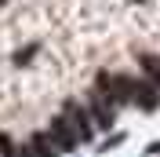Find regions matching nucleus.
Masks as SVG:
<instances>
[{
	"mask_svg": "<svg viewBox=\"0 0 160 157\" xmlns=\"http://www.w3.org/2000/svg\"><path fill=\"white\" fill-rule=\"evenodd\" d=\"M88 113H91V121H95V124L109 128L113 117H117V102H113L102 88H91V91H88Z\"/></svg>",
	"mask_w": 160,
	"mask_h": 157,
	"instance_id": "1",
	"label": "nucleus"
},
{
	"mask_svg": "<svg viewBox=\"0 0 160 157\" xmlns=\"http://www.w3.org/2000/svg\"><path fill=\"white\" fill-rule=\"evenodd\" d=\"M62 117L69 121V128H73V135H77L80 143H88V139L95 135V121H91L88 106H80L77 99H73V102H66V113H62Z\"/></svg>",
	"mask_w": 160,
	"mask_h": 157,
	"instance_id": "2",
	"label": "nucleus"
},
{
	"mask_svg": "<svg viewBox=\"0 0 160 157\" xmlns=\"http://www.w3.org/2000/svg\"><path fill=\"white\" fill-rule=\"evenodd\" d=\"M95 88H102L117 106L120 102H131V77H124V73H102Z\"/></svg>",
	"mask_w": 160,
	"mask_h": 157,
	"instance_id": "3",
	"label": "nucleus"
},
{
	"mask_svg": "<svg viewBox=\"0 0 160 157\" xmlns=\"http://www.w3.org/2000/svg\"><path fill=\"white\" fill-rule=\"evenodd\" d=\"M131 102L142 106V110H157L160 106V91L153 88L149 80H135L131 77Z\"/></svg>",
	"mask_w": 160,
	"mask_h": 157,
	"instance_id": "4",
	"label": "nucleus"
},
{
	"mask_svg": "<svg viewBox=\"0 0 160 157\" xmlns=\"http://www.w3.org/2000/svg\"><path fill=\"white\" fill-rule=\"evenodd\" d=\"M48 135H51V143H55L58 150H73V146L80 143V139L73 135V128H69V121H66V117H55V121H51Z\"/></svg>",
	"mask_w": 160,
	"mask_h": 157,
	"instance_id": "5",
	"label": "nucleus"
},
{
	"mask_svg": "<svg viewBox=\"0 0 160 157\" xmlns=\"http://www.w3.org/2000/svg\"><path fill=\"white\" fill-rule=\"evenodd\" d=\"M26 150H29V157H58V154H55L58 146L51 143V135H48V132H40V135H33L29 143H26Z\"/></svg>",
	"mask_w": 160,
	"mask_h": 157,
	"instance_id": "6",
	"label": "nucleus"
},
{
	"mask_svg": "<svg viewBox=\"0 0 160 157\" xmlns=\"http://www.w3.org/2000/svg\"><path fill=\"white\" fill-rule=\"evenodd\" d=\"M142 73H146V77H149V84L153 88H160V59L157 55H142Z\"/></svg>",
	"mask_w": 160,
	"mask_h": 157,
	"instance_id": "7",
	"label": "nucleus"
},
{
	"mask_svg": "<svg viewBox=\"0 0 160 157\" xmlns=\"http://www.w3.org/2000/svg\"><path fill=\"white\" fill-rule=\"evenodd\" d=\"M0 4H4V0H0Z\"/></svg>",
	"mask_w": 160,
	"mask_h": 157,
	"instance_id": "8",
	"label": "nucleus"
}]
</instances>
